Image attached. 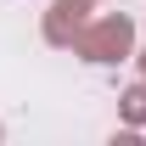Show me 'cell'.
Segmentation results:
<instances>
[{
    "label": "cell",
    "instance_id": "1",
    "mask_svg": "<svg viewBox=\"0 0 146 146\" xmlns=\"http://www.w3.org/2000/svg\"><path fill=\"white\" fill-rule=\"evenodd\" d=\"M124 45H129V23H124V17H107L90 39H84V51H90L96 62H118V56H124Z\"/></svg>",
    "mask_w": 146,
    "mask_h": 146
},
{
    "label": "cell",
    "instance_id": "2",
    "mask_svg": "<svg viewBox=\"0 0 146 146\" xmlns=\"http://www.w3.org/2000/svg\"><path fill=\"white\" fill-rule=\"evenodd\" d=\"M124 107H129V118H146V90H129Z\"/></svg>",
    "mask_w": 146,
    "mask_h": 146
}]
</instances>
